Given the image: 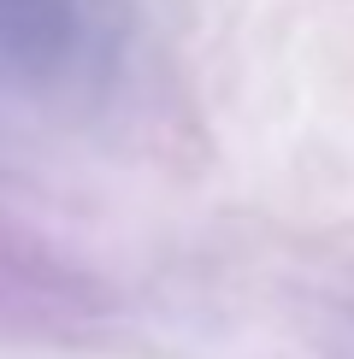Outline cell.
I'll return each mask as SVG.
<instances>
[{
	"label": "cell",
	"instance_id": "obj_1",
	"mask_svg": "<svg viewBox=\"0 0 354 359\" xmlns=\"http://www.w3.org/2000/svg\"><path fill=\"white\" fill-rule=\"evenodd\" d=\"M112 41V0H0V53L41 77H71V71L95 65L107 59Z\"/></svg>",
	"mask_w": 354,
	"mask_h": 359
}]
</instances>
